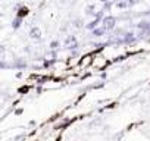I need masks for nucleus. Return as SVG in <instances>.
Returning a JSON list of instances; mask_svg holds the SVG:
<instances>
[{
  "mask_svg": "<svg viewBox=\"0 0 150 141\" xmlns=\"http://www.w3.org/2000/svg\"><path fill=\"white\" fill-rule=\"evenodd\" d=\"M102 24H103L106 31H112L115 28V25H116V18L115 16H105L102 19Z\"/></svg>",
  "mask_w": 150,
  "mask_h": 141,
  "instance_id": "f257e3e1",
  "label": "nucleus"
},
{
  "mask_svg": "<svg viewBox=\"0 0 150 141\" xmlns=\"http://www.w3.org/2000/svg\"><path fill=\"white\" fill-rule=\"evenodd\" d=\"M30 37H31L33 40H40V38H41V30H40L38 27H33V28L30 30Z\"/></svg>",
  "mask_w": 150,
  "mask_h": 141,
  "instance_id": "f03ea898",
  "label": "nucleus"
},
{
  "mask_svg": "<svg viewBox=\"0 0 150 141\" xmlns=\"http://www.w3.org/2000/svg\"><path fill=\"white\" fill-rule=\"evenodd\" d=\"M105 32H106L105 27H96L94 30H91L93 37H102V35H105Z\"/></svg>",
  "mask_w": 150,
  "mask_h": 141,
  "instance_id": "7ed1b4c3",
  "label": "nucleus"
},
{
  "mask_svg": "<svg viewBox=\"0 0 150 141\" xmlns=\"http://www.w3.org/2000/svg\"><path fill=\"white\" fill-rule=\"evenodd\" d=\"M115 6H116L118 9H127V8H129L127 0H116V2H115Z\"/></svg>",
  "mask_w": 150,
  "mask_h": 141,
  "instance_id": "20e7f679",
  "label": "nucleus"
},
{
  "mask_svg": "<svg viewBox=\"0 0 150 141\" xmlns=\"http://www.w3.org/2000/svg\"><path fill=\"white\" fill-rule=\"evenodd\" d=\"M135 40V37H134V34L132 32H127L125 35H124V38H122V41L124 43H132Z\"/></svg>",
  "mask_w": 150,
  "mask_h": 141,
  "instance_id": "39448f33",
  "label": "nucleus"
},
{
  "mask_svg": "<svg viewBox=\"0 0 150 141\" xmlns=\"http://www.w3.org/2000/svg\"><path fill=\"white\" fill-rule=\"evenodd\" d=\"M28 13H30V9H28V8H25V6H22V8H19V11H18V15H16V16L24 18V16H27Z\"/></svg>",
  "mask_w": 150,
  "mask_h": 141,
  "instance_id": "423d86ee",
  "label": "nucleus"
},
{
  "mask_svg": "<svg viewBox=\"0 0 150 141\" xmlns=\"http://www.w3.org/2000/svg\"><path fill=\"white\" fill-rule=\"evenodd\" d=\"M21 24H22V18H21V16H16V18L13 19V22H12V28H13V30H18V28L21 27Z\"/></svg>",
  "mask_w": 150,
  "mask_h": 141,
  "instance_id": "0eeeda50",
  "label": "nucleus"
},
{
  "mask_svg": "<svg viewBox=\"0 0 150 141\" xmlns=\"http://www.w3.org/2000/svg\"><path fill=\"white\" fill-rule=\"evenodd\" d=\"M100 21H102V19L96 18L94 21H91L90 24H87V25H86V28H87V30H94V28H96V27L99 25V22H100Z\"/></svg>",
  "mask_w": 150,
  "mask_h": 141,
  "instance_id": "6e6552de",
  "label": "nucleus"
},
{
  "mask_svg": "<svg viewBox=\"0 0 150 141\" xmlns=\"http://www.w3.org/2000/svg\"><path fill=\"white\" fill-rule=\"evenodd\" d=\"M75 41H77L75 35H68V37L65 38V46H69V44H72V43H75Z\"/></svg>",
  "mask_w": 150,
  "mask_h": 141,
  "instance_id": "1a4fd4ad",
  "label": "nucleus"
},
{
  "mask_svg": "<svg viewBox=\"0 0 150 141\" xmlns=\"http://www.w3.org/2000/svg\"><path fill=\"white\" fill-rule=\"evenodd\" d=\"M86 15H93V16H96V13H94V6H93V5H90V6L86 8Z\"/></svg>",
  "mask_w": 150,
  "mask_h": 141,
  "instance_id": "9d476101",
  "label": "nucleus"
},
{
  "mask_svg": "<svg viewBox=\"0 0 150 141\" xmlns=\"http://www.w3.org/2000/svg\"><path fill=\"white\" fill-rule=\"evenodd\" d=\"M74 27H75V28H81V27H83V21H81V19H75V21H74Z\"/></svg>",
  "mask_w": 150,
  "mask_h": 141,
  "instance_id": "9b49d317",
  "label": "nucleus"
},
{
  "mask_svg": "<svg viewBox=\"0 0 150 141\" xmlns=\"http://www.w3.org/2000/svg\"><path fill=\"white\" fill-rule=\"evenodd\" d=\"M57 47H59V41H57V40H54V41L50 43V49H52V50H54V49H57Z\"/></svg>",
  "mask_w": 150,
  "mask_h": 141,
  "instance_id": "f8f14e48",
  "label": "nucleus"
},
{
  "mask_svg": "<svg viewBox=\"0 0 150 141\" xmlns=\"http://www.w3.org/2000/svg\"><path fill=\"white\" fill-rule=\"evenodd\" d=\"M127 2H128V6H129V8H132L134 5H137V3L140 2V0H127Z\"/></svg>",
  "mask_w": 150,
  "mask_h": 141,
  "instance_id": "ddd939ff",
  "label": "nucleus"
},
{
  "mask_svg": "<svg viewBox=\"0 0 150 141\" xmlns=\"http://www.w3.org/2000/svg\"><path fill=\"white\" fill-rule=\"evenodd\" d=\"M100 2H103V3H105V2H106V0H100Z\"/></svg>",
  "mask_w": 150,
  "mask_h": 141,
  "instance_id": "4468645a",
  "label": "nucleus"
},
{
  "mask_svg": "<svg viewBox=\"0 0 150 141\" xmlns=\"http://www.w3.org/2000/svg\"><path fill=\"white\" fill-rule=\"evenodd\" d=\"M2 15H3V13H2V12H0V16H2Z\"/></svg>",
  "mask_w": 150,
  "mask_h": 141,
  "instance_id": "2eb2a0df",
  "label": "nucleus"
}]
</instances>
